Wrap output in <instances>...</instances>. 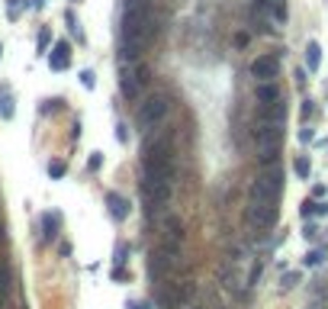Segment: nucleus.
<instances>
[{"label":"nucleus","mask_w":328,"mask_h":309,"mask_svg":"<svg viewBox=\"0 0 328 309\" xmlns=\"http://www.w3.org/2000/svg\"><path fill=\"white\" fill-rule=\"evenodd\" d=\"M142 190L148 197L151 209H161L171 200L174 190V145L171 132L158 129L145 139V158H142Z\"/></svg>","instance_id":"1"},{"label":"nucleus","mask_w":328,"mask_h":309,"mask_svg":"<svg viewBox=\"0 0 328 309\" xmlns=\"http://www.w3.org/2000/svg\"><path fill=\"white\" fill-rule=\"evenodd\" d=\"M158 35V20L151 0H126L123 10V55L129 62H142L145 49Z\"/></svg>","instance_id":"2"},{"label":"nucleus","mask_w":328,"mask_h":309,"mask_svg":"<svg viewBox=\"0 0 328 309\" xmlns=\"http://www.w3.org/2000/svg\"><path fill=\"white\" fill-rule=\"evenodd\" d=\"M254 145H258V161L264 164H277V154L283 145V123H271V120H258L254 126Z\"/></svg>","instance_id":"3"},{"label":"nucleus","mask_w":328,"mask_h":309,"mask_svg":"<svg viewBox=\"0 0 328 309\" xmlns=\"http://www.w3.org/2000/svg\"><path fill=\"white\" fill-rule=\"evenodd\" d=\"M280 190H283V168L280 164H267V168L254 177L251 184V194L248 197H261V200H280Z\"/></svg>","instance_id":"4"},{"label":"nucleus","mask_w":328,"mask_h":309,"mask_svg":"<svg viewBox=\"0 0 328 309\" xmlns=\"http://www.w3.org/2000/svg\"><path fill=\"white\" fill-rule=\"evenodd\" d=\"M193 296H197V283H193V280H184V283H164V287L158 290L155 303H158V309H180V306H187Z\"/></svg>","instance_id":"5"},{"label":"nucleus","mask_w":328,"mask_h":309,"mask_svg":"<svg viewBox=\"0 0 328 309\" xmlns=\"http://www.w3.org/2000/svg\"><path fill=\"white\" fill-rule=\"evenodd\" d=\"M164 116H167V97H164V93H151L145 103H139L136 126L142 129V132H151L155 126H161Z\"/></svg>","instance_id":"6"},{"label":"nucleus","mask_w":328,"mask_h":309,"mask_svg":"<svg viewBox=\"0 0 328 309\" xmlns=\"http://www.w3.org/2000/svg\"><path fill=\"white\" fill-rule=\"evenodd\" d=\"M248 222L254 229H274L277 216H280V206L277 200H261V197H248V209H245Z\"/></svg>","instance_id":"7"},{"label":"nucleus","mask_w":328,"mask_h":309,"mask_svg":"<svg viewBox=\"0 0 328 309\" xmlns=\"http://www.w3.org/2000/svg\"><path fill=\"white\" fill-rule=\"evenodd\" d=\"M148 65H142V62H129V65H123V71H119V90H123V97H129V100H136L139 93H142V87L148 84Z\"/></svg>","instance_id":"8"},{"label":"nucleus","mask_w":328,"mask_h":309,"mask_svg":"<svg viewBox=\"0 0 328 309\" xmlns=\"http://www.w3.org/2000/svg\"><path fill=\"white\" fill-rule=\"evenodd\" d=\"M177 258H180V252L177 248H167V245H158V252H151V261H148V274L155 277V280H161L167 271H171L174 264H177Z\"/></svg>","instance_id":"9"},{"label":"nucleus","mask_w":328,"mask_h":309,"mask_svg":"<svg viewBox=\"0 0 328 309\" xmlns=\"http://www.w3.org/2000/svg\"><path fill=\"white\" fill-rule=\"evenodd\" d=\"M251 74L258 78V84L261 81H274L277 74H280V58L277 55H258L251 62Z\"/></svg>","instance_id":"10"},{"label":"nucleus","mask_w":328,"mask_h":309,"mask_svg":"<svg viewBox=\"0 0 328 309\" xmlns=\"http://www.w3.org/2000/svg\"><path fill=\"white\" fill-rule=\"evenodd\" d=\"M161 245L177 248V252H180V245H184V222H180L177 216L164 219V225H161Z\"/></svg>","instance_id":"11"},{"label":"nucleus","mask_w":328,"mask_h":309,"mask_svg":"<svg viewBox=\"0 0 328 309\" xmlns=\"http://www.w3.org/2000/svg\"><path fill=\"white\" fill-rule=\"evenodd\" d=\"M106 206H109V216H113L116 222H123L129 216V209H132V203L123 194H106Z\"/></svg>","instance_id":"12"},{"label":"nucleus","mask_w":328,"mask_h":309,"mask_svg":"<svg viewBox=\"0 0 328 309\" xmlns=\"http://www.w3.org/2000/svg\"><path fill=\"white\" fill-rule=\"evenodd\" d=\"M254 97H258L261 110H267L271 103H277V100H280V87H277L274 81H261V84H258V93H254Z\"/></svg>","instance_id":"13"},{"label":"nucleus","mask_w":328,"mask_h":309,"mask_svg":"<svg viewBox=\"0 0 328 309\" xmlns=\"http://www.w3.org/2000/svg\"><path fill=\"white\" fill-rule=\"evenodd\" d=\"M48 65H52V71H65V68L71 65V49H68V42H55L52 55H48Z\"/></svg>","instance_id":"14"},{"label":"nucleus","mask_w":328,"mask_h":309,"mask_svg":"<svg viewBox=\"0 0 328 309\" xmlns=\"http://www.w3.org/2000/svg\"><path fill=\"white\" fill-rule=\"evenodd\" d=\"M319 65H322V49H319V42H309L306 45V68L319 71Z\"/></svg>","instance_id":"15"},{"label":"nucleus","mask_w":328,"mask_h":309,"mask_svg":"<svg viewBox=\"0 0 328 309\" xmlns=\"http://www.w3.org/2000/svg\"><path fill=\"white\" fill-rule=\"evenodd\" d=\"M7 293H10V267L4 264V261H0V306H4Z\"/></svg>","instance_id":"16"},{"label":"nucleus","mask_w":328,"mask_h":309,"mask_svg":"<svg viewBox=\"0 0 328 309\" xmlns=\"http://www.w3.org/2000/svg\"><path fill=\"white\" fill-rule=\"evenodd\" d=\"M293 171H296V177H302V181H306V177L312 174V164H309V158H296V164H293Z\"/></svg>","instance_id":"17"},{"label":"nucleus","mask_w":328,"mask_h":309,"mask_svg":"<svg viewBox=\"0 0 328 309\" xmlns=\"http://www.w3.org/2000/svg\"><path fill=\"white\" fill-rule=\"evenodd\" d=\"M42 229H45V239H55V216H52V213L42 216Z\"/></svg>","instance_id":"18"},{"label":"nucleus","mask_w":328,"mask_h":309,"mask_svg":"<svg viewBox=\"0 0 328 309\" xmlns=\"http://www.w3.org/2000/svg\"><path fill=\"white\" fill-rule=\"evenodd\" d=\"M81 84L87 90H93L97 87V74H93V71H81Z\"/></svg>","instance_id":"19"},{"label":"nucleus","mask_w":328,"mask_h":309,"mask_svg":"<svg viewBox=\"0 0 328 309\" xmlns=\"http://www.w3.org/2000/svg\"><path fill=\"white\" fill-rule=\"evenodd\" d=\"M65 161H48V174H52V177H65Z\"/></svg>","instance_id":"20"},{"label":"nucleus","mask_w":328,"mask_h":309,"mask_svg":"<svg viewBox=\"0 0 328 309\" xmlns=\"http://www.w3.org/2000/svg\"><path fill=\"white\" fill-rule=\"evenodd\" d=\"M322 261H325V252H309V255H306V264H309V267L322 264Z\"/></svg>","instance_id":"21"},{"label":"nucleus","mask_w":328,"mask_h":309,"mask_svg":"<svg viewBox=\"0 0 328 309\" xmlns=\"http://www.w3.org/2000/svg\"><path fill=\"white\" fill-rule=\"evenodd\" d=\"M20 10H23V0H10V4H7V13H10V20H16V16H20Z\"/></svg>","instance_id":"22"},{"label":"nucleus","mask_w":328,"mask_h":309,"mask_svg":"<svg viewBox=\"0 0 328 309\" xmlns=\"http://www.w3.org/2000/svg\"><path fill=\"white\" fill-rule=\"evenodd\" d=\"M100 164H103V154H100V151H93V154H90V161H87V168H90V171H100Z\"/></svg>","instance_id":"23"},{"label":"nucleus","mask_w":328,"mask_h":309,"mask_svg":"<svg viewBox=\"0 0 328 309\" xmlns=\"http://www.w3.org/2000/svg\"><path fill=\"white\" fill-rule=\"evenodd\" d=\"M126 255H129V248H126V245H116V267L126 264Z\"/></svg>","instance_id":"24"},{"label":"nucleus","mask_w":328,"mask_h":309,"mask_svg":"<svg viewBox=\"0 0 328 309\" xmlns=\"http://www.w3.org/2000/svg\"><path fill=\"white\" fill-rule=\"evenodd\" d=\"M129 132H126V123H116V142H126Z\"/></svg>","instance_id":"25"},{"label":"nucleus","mask_w":328,"mask_h":309,"mask_svg":"<svg viewBox=\"0 0 328 309\" xmlns=\"http://www.w3.org/2000/svg\"><path fill=\"white\" fill-rule=\"evenodd\" d=\"M4 116H7V120L13 116V100H10V97H4Z\"/></svg>","instance_id":"26"},{"label":"nucleus","mask_w":328,"mask_h":309,"mask_svg":"<svg viewBox=\"0 0 328 309\" xmlns=\"http://www.w3.org/2000/svg\"><path fill=\"white\" fill-rule=\"evenodd\" d=\"M296 283H299V274H286L283 277V287H296Z\"/></svg>","instance_id":"27"},{"label":"nucleus","mask_w":328,"mask_h":309,"mask_svg":"<svg viewBox=\"0 0 328 309\" xmlns=\"http://www.w3.org/2000/svg\"><path fill=\"white\" fill-rule=\"evenodd\" d=\"M45 45H48V29L39 32V52H45Z\"/></svg>","instance_id":"28"},{"label":"nucleus","mask_w":328,"mask_h":309,"mask_svg":"<svg viewBox=\"0 0 328 309\" xmlns=\"http://www.w3.org/2000/svg\"><path fill=\"white\" fill-rule=\"evenodd\" d=\"M312 213H315V203H309V200H306V203H302V216H306V219H309V216H312Z\"/></svg>","instance_id":"29"},{"label":"nucleus","mask_w":328,"mask_h":309,"mask_svg":"<svg viewBox=\"0 0 328 309\" xmlns=\"http://www.w3.org/2000/svg\"><path fill=\"white\" fill-rule=\"evenodd\" d=\"M299 142H312V129H302V132H299Z\"/></svg>","instance_id":"30"},{"label":"nucleus","mask_w":328,"mask_h":309,"mask_svg":"<svg viewBox=\"0 0 328 309\" xmlns=\"http://www.w3.org/2000/svg\"><path fill=\"white\" fill-rule=\"evenodd\" d=\"M0 242H4V216H0Z\"/></svg>","instance_id":"31"},{"label":"nucleus","mask_w":328,"mask_h":309,"mask_svg":"<svg viewBox=\"0 0 328 309\" xmlns=\"http://www.w3.org/2000/svg\"><path fill=\"white\" fill-rule=\"evenodd\" d=\"M129 309H145V306H142V303H132V306H129Z\"/></svg>","instance_id":"32"},{"label":"nucleus","mask_w":328,"mask_h":309,"mask_svg":"<svg viewBox=\"0 0 328 309\" xmlns=\"http://www.w3.org/2000/svg\"><path fill=\"white\" fill-rule=\"evenodd\" d=\"M45 4V0H32V7H42Z\"/></svg>","instance_id":"33"},{"label":"nucleus","mask_w":328,"mask_h":309,"mask_svg":"<svg viewBox=\"0 0 328 309\" xmlns=\"http://www.w3.org/2000/svg\"><path fill=\"white\" fill-rule=\"evenodd\" d=\"M258 4H274V0H258Z\"/></svg>","instance_id":"34"},{"label":"nucleus","mask_w":328,"mask_h":309,"mask_svg":"<svg viewBox=\"0 0 328 309\" xmlns=\"http://www.w3.org/2000/svg\"><path fill=\"white\" fill-rule=\"evenodd\" d=\"M190 309H200V306H190Z\"/></svg>","instance_id":"35"},{"label":"nucleus","mask_w":328,"mask_h":309,"mask_svg":"<svg viewBox=\"0 0 328 309\" xmlns=\"http://www.w3.org/2000/svg\"><path fill=\"white\" fill-rule=\"evenodd\" d=\"M0 55H4V49H0Z\"/></svg>","instance_id":"36"}]
</instances>
